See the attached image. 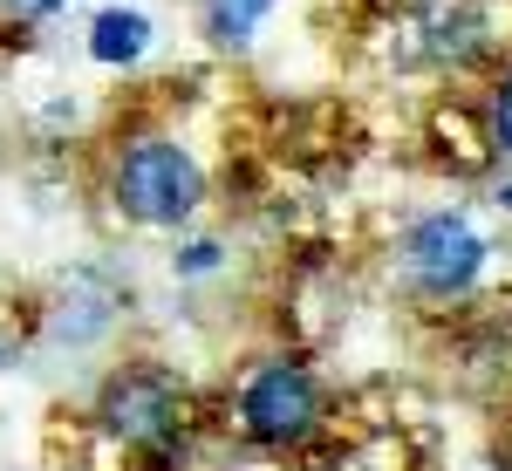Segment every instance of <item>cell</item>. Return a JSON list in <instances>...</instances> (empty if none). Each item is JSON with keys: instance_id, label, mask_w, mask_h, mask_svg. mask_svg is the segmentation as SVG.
<instances>
[{"instance_id": "5", "label": "cell", "mask_w": 512, "mask_h": 471, "mask_svg": "<svg viewBox=\"0 0 512 471\" xmlns=\"http://www.w3.org/2000/svg\"><path fill=\"white\" fill-rule=\"evenodd\" d=\"M144 48H151V14H137V7H103V14H96L89 55H96L103 69H130Z\"/></svg>"}, {"instance_id": "9", "label": "cell", "mask_w": 512, "mask_h": 471, "mask_svg": "<svg viewBox=\"0 0 512 471\" xmlns=\"http://www.w3.org/2000/svg\"><path fill=\"white\" fill-rule=\"evenodd\" d=\"M7 7H14V14H28V21H35V14H55V7H69V0H7Z\"/></svg>"}, {"instance_id": "7", "label": "cell", "mask_w": 512, "mask_h": 471, "mask_svg": "<svg viewBox=\"0 0 512 471\" xmlns=\"http://www.w3.org/2000/svg\"><path fill=\"white\" fill-rule=\"evenodd\" d=\"M219 260H226V253H219V239H198V246L178 253V274H212Z\"/></svg>"}, {"instance_id": "6", "label": "cell", "mask_w": 512, "mask_h": 471, "mask_svg": "<svg viewBox=\"0 0 512 471\" xmlns=\"http://www.w3.org/2000/svg\"><path fill=\"white\" fill-rule=\"evenodd\" d=\"M267 14H274V0H205V35L219 48H246Z\"/></svg>"}, {"instance_id": "3", "label": "cell", "mask_w": 512, "mask_h": 471, "mask_svg": "<svg viewBox=\"0 0 512 471\" xmlns=\"http://www.w3.org/2000/svg\"><path fill=\"white\" fill-rule=\"evenodd\" d=\"M178 417H185V396H178V383L158 376V369H123L117 383L103 390V424H110V437H123V444L158 451L164 437L178 431Z\"/></svg>"}, {"instance_id": "8", "label": "cell", "mask_w": 512, "mask_h": 471, "mask_svg": "<svg viewBox=\"0 0 512 471\" xmlns=\"http://www.w3.org/2000/svg\"><path fill=\"white\" fill-rule=\"evenodd\" d=\"M492 130H499V144L512 151V76L499 82V103H492Z\"/></svg>"}, {"instance_id": "2", "label": "cell", "mask_w": 512, "mask_h": 471, "mask_svg": "<svg viewBox=\"0 0 512 471\" xmlns=\"http://www.w3.org/2000/svg\"><path fill=\"white\" fill-rule=\"evenodd\" d=\"M315 417H321V396H315V376L301 362H267L239 390V424L260 444H301V437L315 431Z\"/></svg>"}, {"instance_id": "1", "label": "cell", "mask_w": 512, "mask_h": 471, "mask_svg": "<svg viewBox=\"0 0 512 471\" xmlns=\"http://www.w3.org/2000/svg\"><path fill=\"white\" fill-rule=\"evenodd\" d=\"M110 198H117L123 219H137V226H178V219H192L198 198H205V178H198V164L178 144H137V151H123L117 178H110Z\"/></svg>"}, {"instance_id": "4", "label": "cell", "mask_w": 512, "mask_h": 471, "mask_svg": "<svg viewBox=\"0 0 512 471\" xmlns=\"http://www.w3.org/2000/svg\"><path fill=\"white\" fill-rule=\"evenodd\" d=\"M403 260H410V274L424 280L431 294H465L478 280V267H485V239H478L458 212H437L424 226H410Z\"/></svg>"}]
</instances>
